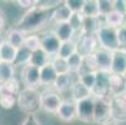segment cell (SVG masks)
<instances>
[{"label":"cell","mask_w":126,"mask_h":125,"mask_svg":"<svg viewBox=\"0 0 126 125\" xmlns=\"http://www.w3.org/2000/svg\"><path fill=\"white\" fill-rule=\"evenodd\" d=\"M24 46L34 53V51H36L40 49V36L36 34H29L25 36V40H24Z\"/></svg>","instance_id":"cell-33"},{"label":"cell","mask_w":126,"mask_h":125,"mask_svg":"<svg viewBox=\"0 0 126 125\" xmlns=\"http://www.w3.org/2000/svg\"><path fill=\"white\" fill-rule=\"evenodd\" d=\"M126 94V88L122 79V75L110 73L109 76V95L110 96H119Z\"/></svg>","instance_id":"cell-15"},{"label":"cell","mask_w":126,"mask_h":125,"mask_svg":"<svg viewBox=\"0 0 126 125\" xmlns=\"http://www.w3.org/2000/svg\"><path fill=\"white\" fill-rule=\"evenodd\" d=\"M75 43H76V53L82 58L93 55L99 48L95 35H79V39L75 40Z\"/></svg>","instance_id":"cell-6"},{"label":"cell","mask_w":126,"mask_h":125,"mask_svg":"<svg viewBox=\"0 0 126 125\" xmlns=\"http://www.w3.org/2000/svg\"><path fill=\"white\" fill-rule=\"evenodd\" d=\"M30 56H31V51H29L24 45L17 48L16 49V55H15V59H14V63L13 65L16 68V66H25L26 64H29V60H30Z\"/></svg>","instance_id":"cell-29"},{"label":"cell","mask_w":126,"mask_h":125,"mask_svg":"<svg viewBox=\"0 0 126 125\" xmlns=\"http://www.w3.org/2000/svg\"><path fill=\"white\" fill-rule=\"evenodd\" d=\"M63 98L55 90H47L41 94V109L46 113L56 114Z\"/></svg>","instance_id":"cell-8"},{"label":"cell","mask_w":126,"mask_h":125,"mask_svg":"<svg viewBox=\"0 0 126 125\" xmlns=\"http://www.w3.org/2000/svg\"><path fill=\"white\" fill-rule=\"evenodd\" d=\"M82 56H80L78 53H75V54H73L70 58L66 59L67 61V66H69V73H79L81 66H82Z\"/></svg>","instance_id":"cell-32"},{"label":"cell","mask_w":126,"mask_h":125,"mask_svg":"<svg viewBox=\"0 0 126 125\" xmlns=\"http://www.w3.org/2000/svg\"><path fill=\"white\" fill-rule=\"evenodd\" d=\"M52 33L56 35V38L64 43V41H70L74 40L76 31L74 30V28L70 25V23H60V24H55Z\"/></svg>","instance_id":"cell-16"},{"label":"cell","mask_w":126,"mask_h":125,"mask_svg":"<svg viewBox=\"0 0 126 125\" xmlns=\"http://www.w3.org/2000/svg\"><path fill=\"white\" fill-rule=\"evenodd\" d=\"M64 4L73 13H80L84 5V0H66V1H64Z\"/></svg>","instance_id":"cell-39"},{"label":"cell","mask_w":126,"mask_h":125,"mask_svg":"<svg viewBox=\"0 0 126 125\" xmlns=\"http://www.w3.org/2000/svg\"><path fill=\"white\" fill-rule=\"evenodd\" d=\"M110 104V120L115 123L126 121V94L119 95V96H110L109 98Z\"/></svg>","instance_id":"cell-5"},{"label":"cell","mask_w":126,"mask_h":125,"mask_svg":"<svg viewBox=\"0 0 126 125\" xmlns=\"http://www.w3.org/2000/svg\"><path fill=\"white\" fill-rule=\"evenodd\" d=\"M50 56L46 54V53H44L41 49L36 50V51H34L31 53V56H30V60H29V65H32L35 68H43L44 65L49 64L50 63Z\"/></svg>","instance_id":"cell-25"},{"label":"cell","mask_w":126,"mask_h":125,"mask_svg":"<svg viewBox=\"0 0 126 125\" xmlns=\"http://www.w3.org/2000/svg\"><path fill=\"white\" fill-rule=\"evenodd\" d=\"M60 44H61V41L56 38V35L52 31L46 33L43 38H40V49L44 53H46L50 58L58 55Z\"/></svg>","instance_id":"cell-10"},{"label":"cell","mask_w":126,"mask_h":125,"mask_svg":"<svg viewBox=\"0 0 126 125\" xmlns=\"http://www.w3.org/2000/svg\"><path fill=\"white\" fill-rule=\"evenodd\" d=\"M80 13L84 18H100L97 1L96 0H84V5Z\"/></svg>","instance_id":"cell-27"},{"label":"cell","mask_w":126,"mask_h":125,"mask_svg":"<svg viewBox=\"0 0 126 125\" xmlns=\"http://www.w3.org/2000/svg\"><path fill=\"white\" fill-rule=\"evenodd\" d=\"M40 73V85H45V86H52L54 81H55L58 74L55 69L52 68V65L49 63L46 65H44L43 68L39 69Z\"/></svg>","instance_id":"cell-20"},{"label":"cell","mask_w":126,"mask_h":125,"mask_svg":"<svg viewBox=\"0 0 126 125\" xmlns=\"http://www.w3.org/2000/svg\"><path fill=\"white\" fill-rule=\"evenodd\" d=\"M5 24H6V15H5L3 9H0V34L3 33V30L5 28Z\"/></svg>","instance_id":"cell-44"},{"label":"cell","mask_w":126,"mask_h":125,"mask_svg":"<svg viewBox=\"0 0 126 125\" xmlns=\"http://www.w3.org/2000/svg\"><path fill=\"white\" fill-rule=\"evenodd\" d=\"M102 23L100 21V18H84L82 26L80 30V35H95L99 26Z\"/></svg>","instance_id":"cell-24"},{"label":"cell","mask_w":126,"mask_h":125,"mask_svg":"<svg viewBox=\"0 0 126 125\" xmlns=\"http://www.w3.org/2000/svg\"><path fill=\"white\" fill-rule=\"evenodd\" d=\"M109 76L110 73H107V71H95V85L91 90V96L94 99H107L109 96Z\"/></svg>","instance_id":"cell-4"},{"label":"cell","mask_w":126,"mask_h":125,"mask_svg":"<svg viewBox=\"0 0 126 125\" xmlns=\"http://www.w3.org/2000/svg\"><path fill=\"white\" fill-rule=\"evenodd\" d=\"M97 6H99L100 16H104V15H106L107 13H110L112 10V1L111 0H99Z\"/></svg>","instance_id":"cell-37"},{"label":"cell","mask_w":126,"mask_h":125,"mask_svg":"<svg viewBox=\"0 0 126 125\" xmlns=\"http://www.w3.org/2000/svg\"><path fill=\"white\" fill-rule=\"evenodd\" d=\"M125 19H126V16L124 14H121L119 11H115V10H111L110 13H107L106 15H104L102 24L106 25V26L117 29L119 26H121L125 23Z\"/></svg>","instance_id":"cell-23"},{"label":"cell","mask_w":126,"mask_h":125,"mask_svg":"<svg viewBox=\"0 0 126 125\" xmlns=\"http://www.w3.org/2000/svg\"><path fill=\"white\" fill-rule=\"evenodd\" d=\"M25 36H26V34L19 29H16V28H13L10 30L6 31V35H5V41L9 43L10 45H13L14 48H20L24 45V40H25Z\"/></svg>","instance_id":"cell-21"},{"label":"cell","mask_w":126,"mask_h":125,"mask_svg":"<svg viewBox=\"0 0 126 125\" xmlns=\"http://www.w3.org/2000/svg\"><path fill=\"white\" fill-rule=\"evenodd\" d=\"M60 4H61V1H59V0H50V1H47V0H35V6L47 10V11L52 8L59 6Z\"/></svg>","instance_id":"cell-36"},{"label":"cell","mask_w":126,"mask_h":125,"mask_svg":"<svg viewBox=\"0 0 126 125\" xmlns=\"http://www.w3.org/2000/svg\"><path fill=\"white\" fill-rule=\"evenodd\" d=\"M15 55H16V48H14L13 45H10L9 43L4 40L1 45H0V61L13 64Z\"/></svg>","instance_id":"cell-26"},{"label":"cell","mask_w":126,"mask_h":125,"mask_svg":"<svg viewBox=\"0 0 126 125\" xmlns=\"http://www.w3.org/2000/svg\"><path fill=\"white\" fill-rule=\"evenodd\" d=\"M95 38L97 40L100 49H105L109 51H115V50L120 49V45H119V41L116 38V29H114V28L101 24L95 34Z\"/></svg>","instance_id":"cell-3"},{"label":"cell","mask_w":126,"mask_h":125,"mask_svg":"<svg viewBox=\"0 0 126 125\" xmlns=\"http://www.w3.org/2000/svg\"><path fill=\"white\" fill-rule=\"evenodd\" d=\"M70 94H71V100L75 101V103L91 96V91H90L85 85H82L79 80L73 83V85L70 88Z\"/></svg>","instance_id":"cell-19"},{"label":"cell","mask_w":126,"mask_h":125,"mask_svg":"<svg viewBox=\"0 0 126 125\" xmlns=\"http://www.w3.org/2000/svg\"><path fill=\"white\" fill-rule=\"evenodd\" d=\"M21 125H41V123L35 115H26V118L23 120Z\"/></svg>","instance_id":"cell-42"},{"label":"cell","mask_w":126,"mask_h":125,"mask_svg":"<svg viewBox=\"0 0 126 125\" xmlns=\"http://www.w3.org/2000/svg\"><path fill=\"white\" fill-rule=\"evenodd\" d=\"M15 104H16V98L15 96L0 95V106H1L3 109H13Z\"/></svg>","instance_id":"cell-38"},{"label":"cell","mask_w":126,"mask_h":125,"mask_svg":"<svg viewBox=\"0 0 126 125\" xmlns=\"http://www.w3.org/2000/svg\"><path fill=\"white\" fill-rule=\"evenodd\" d=\"M56 116L65 123H70L76 119V104L71 99H63L59 109L56 111Z\"/></svg>","instance_id":"cell-12"},{"label":"cell","mask_w":126,"mask_h":125,"mask_svg":"<svg viewBox=\"0 0 126 125\" xmlns=\"http://www.w3.org/2000/svg\"><path fill=\"white\" fill-rule=\"evenodd\" d=\"M73 74L65 73V74H58L55 81L52 84V88L56 93H64L66 90H70L71 85H73Z\"/></svg>","instance_id":"cell-18"},{"label":"cell","mask_w":126,"mask_h":125,"mask_svg":"<svg viewBox=\"0 0 126 125\" xmlns=\"http://www.w3.org/2000/svg\"><path fill=\"white\" fill-rule=\"evenodd\" d=\"M5 39H4V36H3V34H0V45H1V43L4 41Z\"/></svg>","instance_id":"cell-47"},{"label":"cell","mask_w":126,"mask_h":125,"mask_svg":"<svg viewBox=\"0 0 126 125\" xmlns=\"http://www.w3.org/2000/svg\"><path fill=\"white\" fill-rule=\"evenodd\" d=\"M126 70V53L120 48L115 51H112V61H111V69L110 73L122 75Z\"/></svg>","instance_id":"cell-14"},{"label":"cell","mask_w":126,"mask_h":125,"mask_svg":"<svg viewBox=\"0 0 126 125\" xmlns=\"http://www.w3.org/2000/svg\"><path fill=\"white\" fill-rule=\"evenodd\" d=\"M73 11H71L64 3H61L59 6H56L54 9V11L50 14V19L55 23V24H60V23H69Z\"/></svg>","instance_id":"cell-17"},{"label":"cell","mask_w":126,"mask_h":125,"mask_svg":"<svg viewBox=\"0 0 126 125\" xmlns=\"http://www.w3.org/2000/svg\"><path fill=\"white\" fill-rule=\"evenodd\" d=\"M20 93V83L16 78L0 84V95L5 96H15L17 98V94Z\"/></svg>","instance_id":"cell-22"},{"label":"cell","mask_w":126,"mask_h":125,"mask_svg":"<svg viewBox=\"0 0 126 125\" xmlns=\"http://www.w3.org/2000/svg\"><path fill=\"white\" fill-rule=\"evenodd\" d=\"M121 49H122V50H124V51H125V53H126V45H124V46H122V48H121Z\"/></svg>","instance_id":"cell-48"},{"label":"cell","mask_w":126,"mask_h":125,"mask_svg":"<svg viewBox=\"0 0 126 125\" xmlns=\"http://www.w3.org/2000/svg\"><path fill=\"white\" fill-rule=\"evenodd\" d=\"M16 4L21 6V8H25V9H31L32 6H35V0H17Z\"/></svg>","instance_id":"cell-43"},{"label":"cell","mask_w":126,"mask_h":125,"mask_svg":"<svg viewBox=\"0 0 126 125\" xmlns=\"http://www.w3.org/2000/svg\"><path fill=\"white\" fill-rule=\"evenodd\" d=\"M49 20L50 14L47 10L40 9L38 6H32L23 15V18L17 23L16 29L24 31L28 35V33H34L43 28Z\"/></svg>","instance_id":"cell-1"},{"label":"cell","mask_w":126,"mask_h":125,"mask_svg":"<svg viewBox=\"0 0 126 125\" xmlns=\"http://www.w3.org/2000/svg\"><path fill=\"white\" fill-rule=\"evenodd\" d=\"M75 104H76V119H79L82 123H93L94 98L90 96V98L80 100Z\"/></svg>","instance_id":"cell-9"},{"label":"cell","mask_w":126,"mask_h":125,"mask_svg":"<svg viewBox=\"0 0 126 125\" xmlns=\"http://www.w3.org/2000/svg\"><path fill=\"white\" fill-rule=\"evenodd\" d=\"M101 125H119V124L115 123V121H112V120H107L106 123H104V124H101Z\"/></svg>","instance_id":"cell-45"},{"label":"cell","mask_w":126,"mask_h":125,"mask_svg":"<svg viewBox=\"0 0 126 125\" xmlns=\"http://www.w3.org/2000/svg\"><path fill=\"white\" fill-rule=\"evenodd\" d=\"M16 104L28 115H35L41 109V94L38 89L24 88L17 94Z\"/></svg>","instance_id":"cell-2"},{"label":"cell","mask_w":126,"mask_h":125,"mask_svg":"<svg viewBox=\"0 0 126 125\" xmlns=\"http://www.w3.org/2000/svg\"><path fill=\"white\" fill-rule=\"evenodd\" d=\"M110 104L109 98L107 99H94V115L93 123L104 124L107 120H110Z\"/></svg>","instance_id":"cell-7"},{"label":"cell","mask_w":126,"mask_h":125,"mask_svg":"<svg viewBox=\"0 0 126 125\" xmlns=\"http://www.w3.org/2000/svg\"><path fill=\"white\" fill-rule=\"evenodd\" d=\"M94 59H95L97 70L110 73L111 61H112V51L97 48V50L94 53Z\"/></svg>","instance_id":"cell-13"},{"label":"cell","mask_w":126,"mask_h":125,"mask_svg":"<svg viewBox=\"0 0 126 125\" xmlns=\"http://www.w3.org/2000/svg\"><path fill=\"white\" fill-rule=\"evenodd\" d=\"M78 80L85 85L90 91L93 90V88L95 85V71H87V73H80L78 75Z\"/></svg>","instance_id":"cell-34"},{"label":"cell","mask_w":126,"mask_h":125,"mask_svg":"<svg viewBox=\"0 0 126 125\" xmlns=\"http://www.w3.org/2000/svg\"><path fill=\"white\" fill-rule=\"evenodd\" d=\"M21 81L25 85V88L36 89L40 85V73H39V69L32 66V65H29V64L23 66V70H21Z\"/></svg>","instance_id":"cell-11"},{"label":"cell","mask_w":126,"mask_h":125,"mask_svg":"<svg viewBox=\"0 0 126 125\" xmlns=\"http://www.w3.org/2000/svg\"><path fill=\"white\" fill-rule=\"evenodd\" d=\"M112 10L119 11L126 16V1L125 0H115V1H112Z\"/></svg>","instance_id":"cell-41"},{"label":"cell","mask_w":126,"mask_h":125,"mask_svg":"<svg viewBox=\"0 0 126 125\" xmlns=\"http://www.w3.org/2000/svg\"><path fill=\"white\" fill-rule=\"evenodd\" d=\"M15 78V66L10 63L0 61V84Z\"/></svg>","instance_id":"cell-28"},{"label":"cell","mask_w":126,"mask_h":125,"mask_svg":"<svg viewBox=\"0 0 126 125\" xmlns=\"http://www.w3.org/2000/svg\"><path fill=\"white\" fill-rule=\"evenodd\" d=\"M76 53V43L75 40H70V41H64L60 44L59 51H58V56L63 59H67L73 54Z\"/></svg>","instance_id":"cell-30"},{"label":"cell","mask_w":126,"mask_h":125,"mask_svg":"<svg viewBox=\"0 0 126 125\" xmlns=\"http://www.w3.org/2000/svg\"><path fill=\"white\" fill-rule=\"evenodd\" d=\"M82 21H84V16L81 15V13H73V15H71L70 18V25L74 28V30L76 33H80L81 30V26H82Z\"/></svg>","instance_id":"cell-35"},{"label":"cell","mask_w":126,"mask_h":125,"mask_svg":"<svg viewBox=\"0 0 126 125\" xmlns=\"http://www.w3.org/2000/svg\"><path fill=\"white\" fill-rule=\"evenodd\" d=\"M50 64L52 65V68L55 69L56 74H65L69 73V66H67V61L66 59H63L58 55L52 56L50 59Z\"/></svg>","instance_id":"cell-31"},{"label":"cell","mask_w":126,"mask_h":125,"mask_svg":"<svg viewBox=\"0 0 126 125\" xmlns=\"http://www.w3.org/2000/svg\"><path fill=\"white\" fill-rule=\"evenodd\" d=\"M116 38H117L120 48L126 45V24H122L121 26L116 29Z\"/></svg>","instance_id":"cell-40"},{"label":"cell","mask_w":126,"mask_h":125,"mask_svg":"<svg viewBox=\"0 0 126 125\" xmlns=\"http://www.w3.org/2000/svg\"><path fill=\"white\" fill-rule=\"evenodd\" d=\"M122 79H124V83H125V88H126V70H125V73L122 74Z\"/></svg>","instance_id":"cell-46"}]
</instances>
